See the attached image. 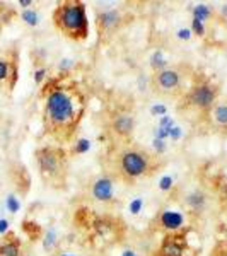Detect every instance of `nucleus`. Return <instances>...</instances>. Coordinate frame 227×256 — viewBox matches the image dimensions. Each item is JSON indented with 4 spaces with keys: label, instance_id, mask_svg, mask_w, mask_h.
<instances>
[{
    "label": "nucleus",
    "instance_id": "f257e3e1",
    "mask_svg": "<svg viewBox=\"0 0 227 256\" xmlns=\"http://www.w3.org/2000/svg\"><path fill=\"white\" fill-rule=\"evenodd\" d=\"M43 130L55 142L68 144L76 138L86 110L88 98L76 82L52 80L43 92Z\"/></svg>",
    "mask_w": 227,
    "mask_h": 256
},
{
    "label": "nucleus",
    "instance_id": "f03ea898",
    "mask_svg": "<svg viewBox=\"0 0 227 256\" xmlns=\"http://www.w3.org/2000/svg\"><path fill=\"white\" fill-rule=\"evenodd\" d=\"M53 24L65 38L84 41L89 36V18L86 4L80 0H64L52 14Z\"/></svg>",
    "mask_w": 227,
    "mask_h": 256
},
{
    "label": "nucleus",
    "instance_id": "7ed1b4c3",
    "mask_svg": "<svg viewBox=\"0 0 227 256\" xmlns=\"http://www.w3.org/2000/svg\"><path fill=\"white\" fill-rule=\"evenodd\" d=\"M40 176L52 188H65L68 178V152L64 147L44 146L34 152Z\"/></svg>",
    "mask_w": 227,
    "mask_h": 256
},
{
    "label": "nucleus",
    "instance_id": "20e7f679",
    "mask_svg": "<svg viewBox=\"0 0 227 256\" xmlns=\"http://www.w3.org/2000/svg\"><path fill=\"white\" fill-rule=\"evenodd\" d=\"M156 169L154 158L142 148L126 147L116 156V171L120 180L125 183H135L144 176L152 174Z\"/></svg>",
    "mask_w": 227,
    "mask_h": 256
},
{
    "label": "nucleus",
    "instance_id": "39448f33",
    "mask_svg": "<svg viewBox=\"0 0 227 256\" xmlns=\"http://www.w3.org/2000/svg\"><path fill=\"white\" fill-rule=\"evenodd\" d=\"M184 65H172L156 70L150 76V89L159 98H181L184 94V80H186Z\"/></svg>",
    "mask_w": 227,
    "mask_h": 256
},
{
    "label": "nucleus",
    "instance_id": "423d86ee",
    "mask_svg": "<svg viewBox=\"0 0 227 256\" xmlns=\"http://www.w3.org/2000/svg\"><path fill=\"white\" fill-rule=\"evenodd\" d=\"M218 86L214 84L210 79H198L190 86L188 90H184L183 98L184 106L198 111V113L208 114L214 110V106L218 102Z\"/></svg>",
    "mask_w": 227,
    "mask_h": 256
},
{
    "label": "nucleus",
    "instance_id": "0eeeda50",
    "mask_svg": "<svg viewBox=\"0 0 227 256\" xmlns=\"http://www.w3.org/2000/svg\"><path fill=\"white\" fill-rule=\"evenodd\" d=\"M190 253L192 251L188 248L186 234L180 230L174 234H166L154 256H188Z\"/></svg>",
    "mask_w": 227,
    "mask_h": 256
},
{
    "label": "nucleus",
    "instance_id": "6e6552de",
    "mask_svg": "<svg viewBox=\"0 0 227 256\" xmlns=\"http://www.w3.org/2000/svg\"><path fill=\"white\" fill-rule=\"evenodd\" d=\"M154 226L166 234L180 232L184 227V216L176 210H160L154 218Z\"/></svg>",
    "mask_w": 227,
    "mask_h": 256
},
{
    "label": "nucleus",
    "instance_id": "1a4fd4ad",
    "mask_svg": "<svg viewBox=\"0 0 227 256\" xmlns=\"http://www.w3.org/2000/svg\"><path fill=\"white\" fill-rule=\"evenodd\" d=\"M110 130L120 140H128L135 132V116L128 111H120L110 123Z\"/></svg>",
    "mask_w": 227,
    "mask_h": 256
},
{
    "label": "nucleus",
    "instance_id": "9d476101",
    "mask_svg": "<svg viewBox=\"0 0 227 256\" xmlns=\"http://www.w3.org/2000/svg\"><path fill=\"white\" fill-rule=\"evenodd\" d=\"M90 195L96 202L99 204H113L114 202V181L113 178L104 174V176H99L96 181L92 183L90 186Z\"/></svg>",
    "mask_w": 227,
    "mask_h": 256
},
{
    "label": "nucleus",
    "instance_id": "9b49d317",
    "mask_svg": "<svg viewBox=\"0 0 227 256\" xmlns=\"http://www.w3.org/2000/svg\"><path fill=\"white\" fill-rule=\"evenodd\" d=\"M123 14L122 10L118 9H110V10H104L98 16L96 19V26H98V32L99 36H104V34H113L114 31L120 30L123 24Z\"/></svg>",
    "mask_w": 227,
    "mask_h": 256
},
{
    "label": "nucleus",
    "instance_id": "f8f14e48",
    "mask_svg": "<svg viewBox=\"0 0 227 256\" xmlns=\"http://www.w3.org/2000/svg\"><path fill=\"white\" fill-rule=\"evenodd\" d=\"M0 256H22V241L18 234L7 232L0 239Z\"/></svg>",
    "mask_w": 227,
    "mask_h": 256
},
{
    "label": "nucleus",
    "instance_id": "ddd939ff",
    "mask_svg": "<svg viewBox=\"0 0 227 256\" xmlns=\"http://www.w3.org/2000/svg\"><path fill=\"white\" fill-rule=\"evenodd\" d=\"M16 80H18V67L14 62L0 58V84L9 82V89L14 88Z\"/></svg>",
    "mask_w": 227,
    "mask_h": 256
},
{
    "label": "nucleus",
    "instance_id": "4468645a",
    "mask_svg": "<svg viewBox=\"0 0 227 256\" xmlns=\"http://www.w3.org/2000/svg\"><path fill=\"white\" fill-rule=\"evenodd\" d=\"M210 123L218 130H226L227 132V101L226 102H217L214 106V110L208 113Z\"/></svg>",
    "mask_w": 227,
    "mask_h": 256
},
{
    "label": "nucleus",
    "instance_id": "2eb2a0df",
    "mask_svg": "<svg viewBox=\"0 0 227 256\" xmlns=\"http://www.w3.org/2000/svg\"><path fill=\"white\" fill-rule=\"evenodd\" d=\"M192 14H193V19H196L205 24L214 16V12L208 6H205V4H198V6H195L192 9Z\"/></svg>",
    "mask_w": 227,
    "mask_h": 256
},
{
    "label": "nucleus",
    "instance_id": "dca6fc26",
    "mask_svg": "<svg viewBox=\"0 0 227 256\" xmlns=\"http://www.w3.org/2000/svg\"><path fill=\"white\" fill-rule=\"evenodd\" d=\"M186 202L195 212H200V210L205 207V195L200 192H195V193H192V195H188Z\"/></svg>",
    "mask_w": 227,
    "mask_h": 256
},
{
    "label": "nucleus",
    "instance_id": "f3484780",
    "mask_svg": "<svg viewBox=\"0 0 227 256\" xmlns=\"http://www.w3.org/2000/svg\"><path fill=\"white\" fill-rule=\"evenodd\" d=\"M20 18H22L24 22L30 24V26H32V28L38 26V24H40V16H38V12H36V10H31V9L22 10Z\"/></svg>",
    "mask_w": 227,
    "mask_h": 256
},
{
    "label": "nucleus",
    "instance_id": "a211bd4d",
    "mask_svg": "<svg viewBox=\"0 0 227 256\" xmlns=\"http://www.w3.org/2000/svg\"><path fill=\"white\" fill-rule=\"evenodd\" d=\"M90 148V142L88 138H79L76 140V144H74L72 147V154H86Z\"/></svg>",
    "mask_w": 227,
    "mask_h": 256
},
{
    "label": "nucleus",
    "instance_id": "6ab92c4d",
    "mask_svg": "<svg viewBox=\"0 0 227 256\" xmlns=\"http://www.w3.org/2000/svg\"><path fill=\"white\" fill-rule=\"evenodd\" d=\"M6 205H7V210H9L10 214H18L19 208H20V202L16 198V195H9L6 200Z\"/></svg>",
    "mask_w": 227,
    "mask_h": 256
},
{
    "label": "nucleus",
    "instance_id": "aec40b11",
    "mask_svg": "<svg viewBox=\"0 0 227 256\" xmlns=\"http://www.w3.org/2000/svg\"><path fill=\"white\" fill-rule=\"evenodd\" d=\"M192 32L195 36H205V24L204 22H200V20H196V19H192Z\"/></svg>",
    "mask_w": 227,
    "mask_h": 256
},
{
    "label": "nucleus",
    "instance_id": "412c9836",
    "mask_svg": "<svg viewBox=\"0 0 227 256\" xmlns=\"http://www.w3.org/2000/svg\"><path fill=\"white\" fill-rule=\"evenodd\" d=\"M53 244H55V234H53V230H48L46 236H44L43 246H44V250H46V251H52Z\"/></svg>",
    "mask_w": 227,
    "mask_h": 256
},
{
    "label": "nucleus",
    "instance_id": "4be33fe9",
    "mask_svg": "<svg viewBox=\"0 0 227 256\" xmlns=\"http://www.w3.org/2000/svg\"><path fill=\"white\" fill-rule=\"evenodd\" d=\"M212 256H227V242H217L212 250Z\"/></svg>",
    "mask_w": 227,
    "mask_h": 256
},
{
    "label": "nucleus",
    "instance_id": "5701e85b",
    "mask_svg": "<svg viewBox=\"0 0 227 256\" xmlns=\"http://www.w3.org/2000/svg\"><path fill=\"white\" fill-rule=\"evenodd\" d=\"M142 205H144V200H142V198H135V200L130 204V212H132V214H138L140 210H142Z\"/></svg>",
    "mask_w": 227,
    "mask_h": 256
},
{
    "label": "nucleus",
    "instance_id": "b1692460",
    "mask_svg": "<svg viewBox=\"0 0 227 256\" xmlns=\"http://www.w3.org/2000/svg\"><path fill=\"white\" fill-rule=\"evenodd\" d=\"M44 79H46V68L41 67V68H38L34 72V82H36V84H41Z\"/></svg>",
    "mask_w": 227,
    "mask_h": 256
},
{
    "label": "nucleus",
    "instance_id": "393cba45",
    "mask_svg": "<svg viewBox=\"0 0 227 256\" xmlns=\"http://www.w3.org/2000/svg\"><path fill=\"white\" fill-rule=\"evenodd\" d=\"M171 186H172V178H171V176H164L162 180H160L159 188H160V190H164V192H166V190H169Z\"/></svg>",
    "mask_w": 227,
    "mask_h": 256
},
{
    "label": "nucleus",
    "instance_id": "a878e982",
    "mask_svg": "<svg viewBox=\"0 0 227 256\" xmlns=\"http://www.w3.org/2000/svg\"><path fill=\"white\" fill-rule=\"evenodd\" d=\"M150 111H152V114H154V116H158V114H159V116H164V114H166V106L156 104Z\"/></svg>",
    "mask_w": 227,
    "mask_h": 256
},
{
    "label": "nucleus",
    "instance_id": "bb28decb",
    "mask_svg": "<svg viewBox=\"0 0 227 256\" xmlns=\"http://www.w3.org/2000/svg\"><path fill=\"white\" fill-rule=\"evenodd\" d=\"M9 232V220L7 218H0V236H6Z\"/></svg>",
    "mask_w": 227,
    "mask_h": 256
},
{
    "label": "nucleus",
    "instance_id": "cd10ccee",
    "mask_svg": "<svg viewBox=\"0 0 227 256\" xmlns=\"http://www.w3.org/2000/svg\"><path fill=\"white\" fill-rule=\"evenodd\" d=\"M154 146H156V148L159 150V154H162V152L166 150V146H164V140L154 138Z\"/></svg>",
    "mask_w": 227,
    "mask_h": 256
},
{
    "label": "nucleus",
    "instance_id": "c85d7f7f",
    "mask_svg": "<svg viewBox=\"0 0 227 256\" xmlns=\"http://www.w3.org/2000/svg\"><path fill=\"white\" fill-rule=\"evenodd\" d=\"M178 36L181 40H190V38H192V30H180Z\"/></svg>",
    "mask_w": 227,
    "mask_h": 256
},
{
    "label": "nucleus",
    "instance_id": "c756f323",
    "mask_svg": "<svg viewBox=\"0 0 227 256\" xmlns=\"http://www.w3.org/2000/svg\"><path fill=\"white\" fill-rule=\"evenodd\" d=\"M19 6L24 7V9H28L30 6H32V0H19Z\"/></svg>",
    "mask_w": 227,
    "mask_h": 256
},
{
    "label": "nucleus",
    "instance_id": "7c9ffc66",
    "mask_svg": "<svg viewBox=\"0 0 227 256\" xmlns=\"http://www.w3.org/2000/svg\"><path fill=\"white\" fill-rule=\"evenodd\" d=\"M122 256H138V254L135 253L134 250H126V251H123V253H122Z\"/></svg>",
    "mask_w": 227,
    "mask_h": 256
},
{
    "label": "nucleus",
    "instance_id": "2f4dec72",
    "mask_svg": "<svg viewBox=\"0 0 227 256\" xmlns=\"http://www.w3.org/2000/svg\"><path fill=\"white\" fill-rule=\"evenodd\" d=\"M60 256H70V254H67V253H64V254H60Z\"/></svg>",
    "mask_w": 227,
    "mask_h": 256
},
{
    "label": "nucleus",
    "instance_id": "473e14b6",
    "mask_svg": "<svg viewBox=\"0 0 227 256\" xmlns=\"http://www.w3.org/2000/svg\"><path fill=\"white\" fill-rule=\"evenodd\" d=\"M22 256H31V254H22Z\"/></svg>",
    "mask_w": 227,
    "mask_h": 256
}]
</instances>
